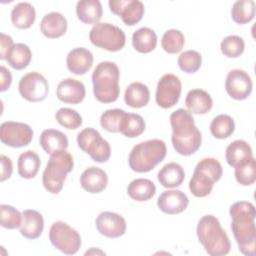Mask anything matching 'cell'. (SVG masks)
Here are the masks:
<instances>
[{"mask_svg":"<svg viewBox=\"0 0 256 256\" xmlns=\"http://www.w3.org/2000/svg\"><path fill=\"white\" fill-rule=\"evenodd\" d=\"M231 229L239 251L246 256H255L256 227L255 206L247 201H238L231 205Z\"/></svg>","mask_w":256,"mask_h":256,"instance_id":"cell-1","label":"cell"},{"mask_svg":"<svg viewBox=\"0 0 256 256\" xmlns=\"http://www.w3.org/2000/svg\"><path fill=\"white\" fill-rule=\"evenodd\" d=\"M172 127L171 141L176 152L183 156L194 154L201 146L202 136L194 123L192 114L179 108L170 115Z\"/></svg>","mask_w":256,"mask_h":256,"instance_id":"cell-2","label":"cell"},{"mask_svg":"<svg viewBox=\"0 0 256 256\" xmlns=\"http://www.w3.org/2000/svg\"><path fill=\"white\" fill-rule=\"evenodd\" d=\"M199 242L211 256H223L229 253L231 243L219 220L213 215L203 216L196 229Z\"/></svg>","mask_w":256,"mask_h":256,"instance_id":"cell-3","label":"cell"},{"mask_svg":"<svg viewBox=\"0 0 256 256\" xmlns=\"http://www.w3.org/2000/svg\"><path fill=\"white\" fill-rule=\"evenodd\" d=\"M120 71L114 62H100L92 73L93 93L101 103L115 102L120 93Z\"/></svg>","mask_w":256,"mask_h":256,"instance_id":"cell-4","label":"cell"},{"mask_svg":"<svg viewBox=\"0 0 256 256\" xmlns=\"http://www.w3.org/2000/svg\"><path fill=\"white\" fill-rule=\"evenodd\" d=\"M166 153L167 148L164 141L160 139L147 140L133 147L129 154L128 163L133 171L146 173L162 162Z\"/></svg>","mask_w":256,"mask_h":256,"instance_id":"cell-5","label":"cell"},{"mask_svg":"<svg viewBox=\"0 0 256 256\" xmlns=\"http://www.w3.org/2000/svg\"><path fill=\"white\" fill-rule=\"evenodd\" d=\"M73 166V157L66 150L51 154L42 175L44 188L52 194H58L62 190L66 176L72 171Z\"/></svg>","mask_w":256,"mask_h":256,"instance_id":"cell-6","label":"cell"},{"mask_svg":"<svg viewBox=\"0 0 256 256\" xmlns=\"http://www.w3.org/2000/svg\"><path fill=\"white\" fill-rule=\"evenodd\" d=\"M222 174V166L215 158H204L200 160L189 181L190 192L199 198L208 196L212 191L214 183L221 179Z\"/></svg>","mask_w":256,"mask_h":256,"instance_id":"cell-7","label":"cell"},{"mask_svg":"<svg viewBox=\"0 0 256 256\" xmlns=\"http://www.w3.org/2000/svg\"><path fill=\"white\" fill-rule=\"evenodd\" d=\"M90 42L101 49L116 52L125 46L126 36L122 29L110 23H97L89 33Z\"/></svg>","mask_w":256,"mask_h":256,"instance_id":"cell-8","label":"cell"},{"mask_svg":"<svg viewBox=\"0 0 256 256\" xmlns=\"http://www.w3.org/2000/svg\"><path fill=\"white\" fill-rule=\"evenodd\" d=\"M78 147L89 154L93 161L98 163L107 162L111 155L108 141L103 139L100 133L93 128H85L77 135Z\"/></svg>","mask_w":256,"mask_h":256,"instance_id":"cell-9","label":"cell"},{"mask_svg":"<svg viewBox=\"0 0 256 256\" xmlns=\"http://www.w3.org/2000/svg\"><path fill=\"white\" fill-rule=\"evenodd\" d=\"M49 240L56 249L67 255L77 253L81 247L80 234L62 221H56L51 225Z\"/></svg>","mask_w":256,"mask_h":256,"instance_id":"cell-10","label":"cell"},{"mask_svg":"<svg viewBox=\"0 0 256 256\" xmlns=\"http://www.w3.org/2000/svg\"><path fill=\"white\" fill-rule=\"evenodd\" d=\"M19 93L29 102H40L46 99L49 84L46 78L38 72H29L21 77L18 84Z\"/></svg>","mask_w":256,"mask_h":256,"instance_id":"cell-11","label":"cell"},{"mask_svg":"<svg viewBox=\"0 0 256 256\" xmlns=\"http://www.w3.org/2000/svg\"><path fill=\"white\" fill-rule=\"evenodd\" d=\"M32 139L33 130L25 123L6 121L0 126V140L7 146L13 148L24 147L29 145Z\"/></svg>","mask_w":256,"mask_h":256,"instance_id":"cell-12","label":"cell"},{"mask_svg":"<svg viewBox=\"0 0 256 256\" xmlns=\"http://www.w3.org/2000/svg\"><path fill=\"white\" fill-rule=\"evenodd\" d=\"M182 85L180 79L174 74H165L158 81L155 100L158 106L163 109L173 107L179 100Z\"/></svg>","mask_w":256,"mask_h":256,"instance_id":"cell-13","label":"cell"},{"mask_svg":"<svg viewBox=\"0 0 256 256\" xmlns=\"http://www.w3.org/2000/svg\"><path fill=\"white\" fill-rule=\"evenodd\" d=\"M110 11L121 17L127 26H134L144 15V4L139 0H110Z\"/></svg>","mask_w":256,"mask_h":256,"instance_id":"cell-14","label":"cell"},{"mask_svg":"<svg viewBox=\"0 0 256 256\" xmlns=\"http://www.w3.org/2000/svg\"><path fill=\"white\" fill-rule=\"evenodd\" d=\"M253 83L247 72L240 69L231 70L225 80L227 94L235 100H244L252 92Z\"/></svg>","mask_w":256,"mask_h":256,"instance_id":"cell-15","label":"cell"},{"mask_svg":"<svg viewBox=\"0 0 256 256\" xmlns=\"http://www.w3.org/2000/svg\"><path fill=\"white\" fill-rule=\"evenodd\" d=\"M98 232L107 238H118L126 232V221L118 213L101 212L95 221Z\"/></svg>","mask_w":256,"mask_h":256,"instance_id":"cell-16","label":"cell"},{"mask_svg":"<svg viewBox=\"0 0 256 256\" xmlns=\"http://www.w3.org/2000/svg\"><path fill=\"white\" fill-rule=\"evenodd\" d=\"M189 204V199L185 193L180 190L164 191L157 199L158 208L169 215L183 212Z\"/></svg>","mask_w":256,"mask_h":256,"instance_id":"cell-17","label":"cell"},{"mask_svg":"<svg viewBox=\"0 0 256 256\" xmlns=\"http://www.w3.org/2000/svg\"><path fill=\"white\" fill-rule=\"evenodd\" d=\"M56 95L61 102L67 104H78L85 98L86 90L81 81L73 78H66L58 84Z\"/></svg>","mask_w":256,"mask_h":256,"instance_id":"cell-18","label":"cell"},{"mask_svg":"<svg viewBox=\"0 0 256 256\" xmlns=\"http://www.w3.org/2000/svg\"><path fill=\"white\" fill-rule=\"evenodd\" d=\"M66 65L71 73L84 75L93 65V55L84 47L74 48L67 55Z\"/></svg>","mask_w":256,"mask_h":256,"instance_id":"cell-19","label":"cell"},{"mask_svg":"<svg viewBox=\"0 0 256 256\" xmlns=\"http://www.w3.org/2000/svg\"><path fill=\"white\" fill-rule=\"evenodd\" d=\"M81 187L92 194L102 192L108 184V176L104 170L99 167H89L85 169L80 176Z\"/></svg>","mask_w":256,"mask_h":256,"instance_id":"cell-20","label":"cell"},{"mask_svg":"<svg viewBox=\"0 0 256 256\" xmlns=\"http://www.w3.org/2000/svg\"><path fill=\"white\" fill-rule=\"evenodd\" d=\"M44 229V219L41 213L33 209H26L22 212V222L19 231L22 236L28 239H37Z\"/></svg>","mask_w":256,"mask_h":256,"instance_id":"cell-21","label":"cell"},{"mask_svg":"<svg viewBox=\"0 0 256 256\" xmlns=\"http://www.w3.org/2000/svg\"><path fill=\"white\" fill-rule=\"evenodd\" d=\"M40 30L47 38H59L67 31V20L59 12H50L42 18Z\"/></svg>","mask_w":256,"mask_h":256,"instance_id":"cell-22","label":"cell"},{"mask_svg":"<svg viewBox=\"0 0 256 256\" xmlns=\"http://www.w3.org/2000/svg\"><path fill=\"white\" fill-rule=\"evenodd\" d=\"M185 105L191 114L202 115L212 109L213 100L205 90L192 89L186 95Z\"/></svg>","mask_w":256,"mask_h":256,"instance_id":"cell-23","label":"cell"},{"mask_svg":"<svg viewBox=\"0 0 256 256\" xmlns=\"http://www.w3.org/2000/svg\"><path fill=\"white\" fill-rule=\"evenodd\" d=\"M103 14V8L99 0H81L76 5L77 18L84 24L99 23Z\"/></svg>","mask_w":256,"mask_h":256,"instance_id":"cell-24","label":"cell"},{"mask_svg":"<svg viewBox=\"0 0 256 256\" xmlns=\"http://www.w3.org/2000/svg\"><path fill=\"white\" fill-rule=\"evenodd\" d=\"M39 142L47 154H53L60 150H66L68 147L67 136L56 129H46L42 131Z\"/></svg>","mask_w":256,"mask_h":256,"instance_id":"cell-25","label":"cell"},{"mask_svg":"<svg viewBox=\"0 0 256 256\" xmlns=\"http://www.w3.org/2000/svg\"><path fill=\"white\" fill-rule=\"evenodd\" d=\"M157 178L163 187L175 188L183 183L185 179V172L181 165L175 162H170L159 170Z\"/></svg>","mask_w":256,"mask_h":256,"instance_id":"cell-26","label":"cell"},{"mask_svg":"<svg viewBox=\"0 0 256 256\" xmlns=\"http://www.w3.org/2000/svg\"><path fill=\"white\" fill-rule=\"evenodd\" d=\"M36 18L34 7L28 2L16 4L11 11V22L18 29L30 28Z\"/></svg>","mask_w":256,"mask_h":256,"instance_id":"cell-27","label":"cell"},{"mask_svg":"<svg viewBox=\"0 0 256 256\" xmlns=\"http://www.w3.org/2000/svg\"><path fill=\"white\" fill-rule=\"evenodd\" d=\"M150 100L149 88L141 82H133L127 86L124 94L125 103L132 108H142Z\"/></svg>","mask_w":256,"mask_h":256,"instance_id":"cell-28","label":"cell"},{"mask_svg":"<svg viewBox=\"0 0 256 256\" xmlns=\"http://www.w3.org/2000/svg\"><path fill=\"white\" fill-rule=\"evenodd\" d=\"M251 157H253L252 149L250 145L244 140H235L231 142L226 148L225 158L227 163L232 167L239 165Z\"/></svg>","mask_w":256,"mask_h":256,"instance_id":"cell-29","label":"cell"},{"mask_svg":"<svg viewBox=\"0 0 256 256\" xmlns=\"http://www.w3.org/2000/svg\"><path fill=\"white\" fill-rule=\"evenodd\" d=\"M127 193L130 198L135 201H147L155 195L156 186L149 179L137 178L129 183L127 187Z\"/></svg>","mask_w":256,"mask_h":256,"instance_id":"cell-30","label":"cell"},{"mask_svg":"<svg viewBox=\"0 0 256 256\" xmlns=\"http://www.w3.org/2000/svg\"><path fill=\"white\" fill-rule=\"evenodd\" d=\"M41 161L37 153L32 150L21 153L18 157V174L25 179L34 178L40 168Z\"/></svg>","mask_w":256,"mask_h":256,"instance_id":"cell-31","label":"cell"},{"mask_svg":"<svg viewBox=\"0 0 256 256\" xmlns=\"http://www.w3.org/2000/svg\"><path fill=\"white\" fill-rule=\"evenodd\" d=\"M132 45L140 53H150L157 45V35L148 27H141L132 35Z\"/></svg>","mask_w":256,"mask_h":256,"instance_id":"cell-32","label":"cell"},{"mask_svg":"<svg viewBox=\"0 0 256 256\" xmlns=\"http://www.w3.org/2000/svg\"><path fill=\"white\" fill-rule=\"evenodd\" d=\"M31 58L32 53L30 48L26 44L16 43L7 54L6 61L13 69L22 70L30 64Z\"/></svg>","mask_w":256,"mask_h":256,"instance_id":"cell-33","label":"cell"},{"mask_svg":"<svg viewBox=\"0 0 256 256\" xmlns=\"http://www.w3.org/2000/svg\"><path fill=\"white\" fill-rule=\"evenodd\" d=\"M145 130V121L142 116L135 113H127L124 115L119 132L125 137L135 138L140 136Z\"/></svg>","mask_w":256,"mask_h":256,"instance_id":"cell-34","label":"cell"},{"mask_svg":"<svg viewBox=\"0 0 256 256\" xmlns=\"http://www.w3.org/2000/svg\"><path fill=\"white\" fill-rule=\"evenodd\" d=\"M231 16L235 23L246 24L255 16V2L253 0L236 1L231 9Z\"/></svg>","mask_w":256,"mask_h":256,"instance_id":"cell-35","label":"cell"},{"mask_svg":"<svg viewBox=\"0 0 256 256\" xmlns=\"http://www.w3.org/2000/svg\"><path fill=\"white\" fill-rule=\"evenodd\" d=\"M235 130V123L232 117L226 114L216 116L210 124V132L217 139L230 137Z\"/></svg>","mask_w":256,"mask_h":256,"instance_id":"cell-36","label":"cell"},{"mask_svg":"<svg viewBox=\"0 0 256 256\" xmlns=\"http://www.w3.org/2000/svg\"><path fill=\"white\" fill-rule=\"evenodd\" d=\"M236 181L243 186H250L256 180V161L254 157L235 166Z\"/></svg>","mask_w":256,"mask_h":256,"instance_id":"cell-37","label":"cell"},{"mask_svg":"<svg viewBox=\"0 0 256 256\" xmlns=\"http://www.w3.org/2000/svg\"><path fill=\"white\" fill-rule=\"evenodd\" d=\"M185 37L180 30H167L161 39V46L163 50L169 54H176L180 52L184 46Z\"/></svg>","mask_w":256,"mask_h":256,"instance_id":"cell-38","label":"cell"},{"mask_svg":"<svg viewBox=\"0 0 256 256\" xmlns=\"http://www.w3.org/2000/svg\"><path fill=\"white\" fill-rule=\"evenodd\" d=\"M177 62L179 68L183 72L192 74L200 69L202 57L200 53L195 50H186L179 55Z\"/></svg>","mask_w":256,"mask_h":256,"instance_id":"cell-39","label":"cell"},{"mask_svg":"<svg viewBox=\"0 0 256 256\" xmlns=\"http://www.w3.org/2000/svg\"><path fill=\"white\" fill-rule=\"evenodd\" d=\"M221 52L228 58H237L242 55L245 49L243 38L238 35H229L225 37L220 44Z\"/></svg>","mask_w":256,"mask_h":256,"instance_id":"cell-40","label":"cell"},{"mask_svg":"<svg viewBox=\"0 0 256 256\" xmlns=\"http://www.w3.org/2000/svg\"><path fill=\"white\" fill-rule=\"evenodd\" d=\"M126 112L122 109H109L102 113L100 117V124L103 129L111 133L119 132L121 121Z\"/></svg>","mask_w":256,"mask_h":256,"instance_id":"cell-41","label":"cell"},{"mask_svg":"<svg viewBox=\"0 0 256 256\" xmlns=\"http://www.w3.org/2000/svg\"><path fill=\"white\" fill-rule=\"evenodd\" d=\"M0 224L6 229L19 228L22 222V214L13 206L7 204L0 205Z\"/></svg>","mask_w":256,"mask_h":256,"instance_id":"cell-42","label":"cell"},{"mask_svg":"<svg viewBox=\"0 0 256 256\" xmlns=\"http://www.w3.org/2000/svg\"><path fill=\"white\" fill-rule=\"evenodd\" d=\"M55 118L61 126L67 129L75 130L79 128L83 123L81 115L76 110L71 108H66V107L60 108L56 112Z\"/></svg>","mask_w":256,"mask_h":256,"instance_id":"cell-43","label":"cell"},{"mask_svg":"<svg viewBox=\"0 0 256 256\" xmlns=\"http://www.w3.org/2000/svg\"><path fill=\"white\" fill-rule=\"evenodd\" d=\"M0 164H1L0 181L4 182L5 180H7L11 177L12 171H13V165H12L11 159L5 155L0 156Z\"/></svg>","mask_w":256,"mask_h":256,"instance_id":"cell-44","label":"cell"},{"mask_svg":"<svg viewBox=\"0 0 256 256\" xmlns=\"http://www.w3.org/2000/svg\"><path fill=\"white\" fill-rule=\"evenodd\" d=\"M14 42L13 39L4 33L0 34V59L1 60H6L7 54L13 47Z\"/></svg>","mask_w":256,"mask_h":256,"instance_id":"cell-45","label":"cell"},{"mask_svg":"<svg viewBox=\"0 0 256 256\" xmlns=\"http://www.w3.org/2000/svg\"><path fill=\"white\" fill-rule=\"evenodd\" d=\"M12 83V75L11 72L5 67L1 66L0 67V91L4 92L6 91Z\"/></svg>","mask_w":256,"mask_h":256,"instance_id":"cell-46","label":"cell"},{"mask_svg":"<svg viewBox=\"0 0 256 256\" xmlns=\"http://www.w3.org/2000/svg\"><path fill=\"white\" fill-rule=\"evenodd\" d=\"M90 254H105L103 251H101V250H99V249H96L95 250V248H92L91 250H89V251H87V252H85V255H90Z\"/></svg>","mask_w":256,"mask_h":256,"instance_id":"cell-47","label":"cell"}]
</instances>
